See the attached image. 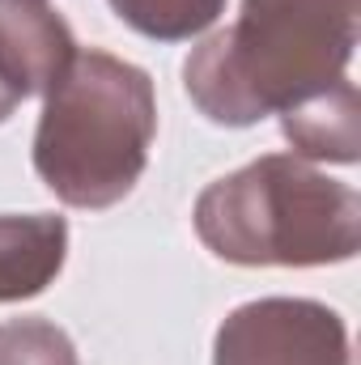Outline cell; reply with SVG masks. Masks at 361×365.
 Instances as JSON below:
<instances>
[{
	"label": "cell",
	"instance_id": "cell-8",
	"mask_svg": "<svg viewBox=\"0 0 361 365\" xmlns=\"http://www.w3.org/2000/svg\"><path fill=\"white\" fill-rule=\"evenodd\" d=\"M106 4L123 26L158 43H187L225 13V0H106Z\"/></svg>",
	"mask_w": 361,
	"mask_h": 365
},
{
	"label": "cell",
	"instance_id": "cell-4",
	"mask_svg": "<svg viewBox=\"0 0 361 365\" xmlns=\"http://www.w3.org/2000/svg\"><path fill=\"white\" fill-rule=\"evenodd\" d=\"M213 365H353L349 327L315 297H255L221 319Z\"/></svg>",
	"mask_w": 361,
	"mask_h": 365
},
{
	"label": "cell",
	"instance_id": "cell-9",
	"mask_svg": "<svg viewBox=\"0 0 361 365\" xmlns=\"http://www.w3.org/2000/svg\"><path fill=\"white\" fill-rule=\"evenodd\" d=\"M0 365H81V357L51 319H9L0 323Z\"/></svg>",
	"mask_w": 361,
	"mask_h": 365
},
{
	"label": "cell",
	"instance_id": "cell-2",
	"mask_svg": "<svg viewBox=\"0 0 361 365\" xmlns=\"http://www.w3.org/2000/svg\"><path fill=\"white\" fill-rule=\"evenodd\" d=\"M200 242L238 268H327L361 247V195L298 153H264L195 200Z\"/></svg>",
	"mask_w": 361,
	"mask_h": 365
},
{
	"label": "cell",
	"instance_id": "cell-1",
	"mask_svg": "<svg viewBox=\"0 0 361 365\" xmlns=\"http://www.w3.org/2000/svg\"><path fill=\"white\" fill-rule=\"evenodd\" d=\"M353 51L357 0H243L183 60V90L208 123L251 128L345 81Z\"/></svg>",
	"mask_w": 361,
	"mask_h": 365
},
{
	"label": "cell",
	"instance_id": "cell-7",
	"mask_svg": "<svg viewBox=\"0 0 361 365\" xmlns=\"http://www.w3.org/2000/svg\"><path fill=\"white\" fill-rule=\"evenodd\" d=\"M280 132L306 162H336L353 166L361 158V106L357 86L345 77L332 90L310 93L298 106L280 110Z\"/></svg>",
	"mask_w": 361,
	"mask_h": 365
},
{
	"label": "cell",
	"instance_id": "cell-6",
	"mask_svg": "<svg viewBox=\"0 0 361 365\" xmlns=\"http://www.w3.org/2000/svg\"><path fill=\"white\" fill-rule=\"evenodd\" d=\"M68 259V221L56 212L0 217V302L39 297Z\"/></svg>",
	"mask_w": 361,
	"mask_h": 365
},
{
	"label": "cell",
	"instance_id": "cell-10",
	"mask_svg": "<svg viewBox=\"0 0 361 365\" xmlns=\"http://www.w3.org/2000/svg\"><path fill=\"white\" fill-rule=\"evenodd\" d=\"M17 106H21V98L9 90V86H4V77H0V123H4V119H9V115L17 110Z\"/></svg>",
	"mask_w": 361,
	"mask_h": 365
},
{
	"label": "cell",
	"instance_id": "cell-5",
	"mask_svg": "<svg viewBox=\"0 0 361 365\" xmlns=\"http://www.w3.org/2000/svg\"><path fill=\"white\" fill-rule=\"evenodd\" d=\"M77 51L73 26L47 0H0V77L21 102L51 90Z\"/></svg>",
	"mask_w": 361,
	"mask_h": 365
},
{
	"label": "cell",
	"instance_id": "cell-3",
	"mask_svg": "<svg viewBox=\"0 0 361 365\" xmlns=\"http://www.w3.org/2000/svg\"><path fill=\"white\" fill-rule=\"evenodd\" d=\"M34 170L68 208H111L141 182L158 136L153 77L111 51H77L43 93Z\"/></svg>",
	"mask_w": 361,
	"mask_h": 365
}]
</instances>
